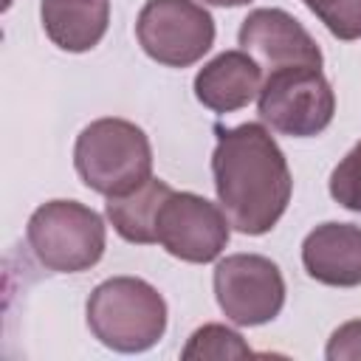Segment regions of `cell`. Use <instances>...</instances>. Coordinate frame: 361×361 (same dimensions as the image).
<instances>
[{
  "label": "cell",
  "instance_id": "8fae6325",
  "mask_svg": "<svg viewBox=\"0 0 361 361\" xmlns=\"http://www.w3.org/2000/svg\"><path fill=\"white\" fill-rule=\"evenodd\" d=\"M262 87V68L240 48L209 59L195 76V96L212 113H234L254 102Z\"/></svg>",
  "mask_w": 361,
  "mask_h": 361
},
{
  "label": "cell",
  "instance_id": "9c48e42d",
  "mask_svg": "<svg viewBox=\"0 0 361 361\" xmlns=\"http://www.w3.org/2000/svg\"><path fill=\"white\" fill-rule=\"evenodd\" d=\"M240 48L262 68H322V51L307 28L282 8H254L237 31Z\"/></svg>",
  "mask_w": 361,
  "mask_h": 361
},
{
  "label": "cell",
  "instance_id": "ba28073f",
  "mask_svg": "<svg viewBox=\"0 0 361 361\" xmlns=\"http://www.w3.org/2000/svg\"><path fill=\"white\" fill-rule=\"evenodd\" d=\"M231 237V223L220 203L195 192H175L161 203L155 217V243L183 262H212L223 254Z\"/></svg>",
  "mask_w": 361,
  "mask_h": 361
},
{
  "label": "cell",
  "instance_id": "6da1fadb",
  "mask_svg": "<svg viewBox=\"0 0 361 361\" xmlns=\"http://www.w3.org/2000/svg\"><path fill=\"white\" fill-rule=\"evenodd\" d=\"M212 175L217 203L240 234H268L285 214L293 192L288 158L259 121L214 127Z\"/></svg>",
  "mask_w": 361,
  "mask_h": 361
},
{
  "label": "cell",
  "instance_id": "4fadbf2b",
  "mask_svg": "<svg viewBox=\"0 0 361 361\" xmlns=\"http://www.w3.org/2000/svg\"><path fill=\"white\" fill-rule=\"evenodd\" d=\"M172 195V186L161 178H149L144 180L138 189L127 192V195H116L107 197V220L113 223L116 234L127 243H138V245H149L155 243V217L161 203Z\"/></svg>",
  "mask_w": 361,
  "mask_h": 361
},
{
  "label": "cell",
  "instance_id": "8992f818",
  "mask_svg": "<svg viewBox=\"0 0 361 361\" xmlns=\"http://www.w3.org/2000/svg\"><path fill=\"white\" fill-rule=\"evenodd\" d=\"M138 45L166 68H189L214 45V17L195 0H147L135 20Z\"/></svg>",
  "mask_w": 361,
  "mask_h": 361
},
{
  "label": "cell",
  "instance_id": "3957f363",
  "mask_svg": "<svg viewBox=\"0 0 361 361\" xmlns=\"http://www.w3.org/2000/svg\"><path fill=\"white\" fill-rule=\"evenodd\" d=\"M87 327L93 338L116 353H144L166 330V302L147 279L110 276L87 296Z\"/></svg>",
  "mask_w": 361,
  "mask_h": 361
},
{
  "label": "cell",
  "instance_id": "52a82bcc",
  "mask_svg": "<svg viewBox=\"0 0 361 361\" xmlns=\"http://www.w3.org/2000/svg\"><path fill=\"white\" fill-rule=\"evenodd\" d=\"M214 296L237 327H257L279 316L285 279L274 259L262 254H228L214 265Z\"/></svg>",
  "mask_w": 361,
  "mask_h": 361
},
{
  "label": "cell",
  "instance_id": "9a60e30c",
  "mask_svg": "<svg viewBox=\"0 0 361 361\" xmlns=\"http://www.w3.org/2000/svg\"><path fill=\"white\" fill-rule=\"evenodd\" d=\"M322 23L324 28L344 39H361V0H302Z\"/></svg>",
  "mask_w": 361,
  "mask_h": 361
},
{
  "label": "cell",
  "instance_id": "7a4b0ae2",
  "mask_svg": "<svg viewBox=\"0 0 361 361\" xmlns=\"http://www.w3.org/2000/svg\"><path fill=\"white\" fill-rule=\"evenodd\" d=\"M73 166L87 189L116 197L152 178V147L138 124L107 116L76 135Z\"/></svg>",
  "mask_w": 361,
  "mask_h": 361
},
{
  "label": "cell",
  "instance_id": "7c38bea8",
  "mask_svg": "<svg viewBox=\"0 0 361 361\" xmlns=\"http://www.w3.org/2000/svg\"><path fill=\"white\" fill-rule=\"evenodd\" d=\"M39 20L56 48L85 54L107 34L110 0H39Z\"/></svg>",
  "mask_w": 361,
  "mask_h": 361
},
{
  "label": "cell",
  "instance_id": "2e32d148",
  "mask_svg": "<svg viewBox=\"0 0 361 361\" xmlns=\"http://www.w3.org/2000/svg\"><path fill=\"white\" fill-rule=\"evenodd\" d=\"M330 197L347 212L361 214V141L330 172Z\"/></svg>",
  "mask_w": 361,
  "mask_h": 361
},
{
  "label": "cell",
  "instance_id": "ac0fdd59",
  "mask_svg": "<svg viewBox=\"0 0 361 361\" xmlns=\"http://www.w3.org/2000/svg\"><path fill=\"white\" fill-rule=\"evenodd\" d=\"M206 6H223V8H234V6H248L251 0H203Z\"/></svg>",
  "mask_w": 361,
  "mask_h": 361
},
{
  "label": "cell",
  "instance_id": "d6986e66",
  "mask_svg": "<svg viewBox=\"0 0 361 361\" xmlns=\"http://www.w3.org/2000/svg\"><path fill=\"white\" fill-rule=\"evenodd\" d=\"M6 3H8V0H6Z\"/></svg>",
  "mask_w": 361,
  "mask_h": 361
},
{
  "label": "cell",
  "instance_id": "5bb4252c",
  "mask_svg": "<svg viewBox=\"0 0 361 361\" xmlns=\"http://www.w3.org/2000/svg\"><path fill=\"white\" fill-rule=\"evenodd\" d=\"M251 355V347L243 341V336L226 324H203L197 327L189 341L183 344L180 350V358L192 361V358H248Z\"/></svg>",
  "mask_w": 361,
  "mask_h": 361
},
{
  "label": "cell",
  "instance_id": "30bf717a",
  "mask_svg": "<svg viewBox=\"0 0 361 361\" xmlns=\"http://www.w3.org/2000/svg\"><path fill=\"white\" fill-rule=\"evenodd\" d=\"M302 265L310 279L330 288L361 285V226L322 223L302 243Z\"/></svg>",
  "mask_w": 361,
  "mask_h": 361
},
{
  "label": "cell",
  "instance_id": "5b68a950",
  "mask_svg": "<svg viewBox=\"0 0 361 361\" xmlns=\"http://www.w3.org/2000/svg\"><path fill=\"white\" fill-rule=\"evenodd\" d=\"M257 113L274 133L310 138L330 127L336 93L322 68H279L265 76Z\"/></svg>",
  "mask_w": 361,
  "mask_h": 361
},
{
  "label": "cell",
  "instance_id": "e0dca14e",
  "mask_svg": "<svg viewBox=\"0 0 361 361\" xmlns=\"http://www.w3.org/2000/svg\"><path fill=\"white\" fill-rule=\"evenodd\" d=\"M327 361H361V319L344 322L333 330L324 347Z\"/></svg>",
  "mask_w": 361,
  "mask_h": 361
},
{
  "label": "cell",
  "instance_id": "277c9868",
  "mask_svg": "<svg viewBox=\"0 0 361 361\" xmlns=\"http://www.w3.org/2000/svg\"><path fill=\"white\" fill-rule=\"evenodd\" d=\"M25 240L42 268L79 274L102 259L107 231L90 206L79 200H48L28 217Z\"/></svg>",
  "mask_w": 361,
  "mask_h": 361
}]
</instances>
